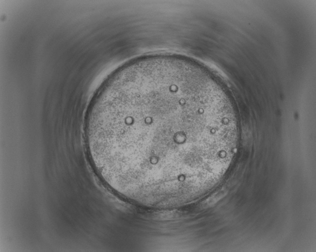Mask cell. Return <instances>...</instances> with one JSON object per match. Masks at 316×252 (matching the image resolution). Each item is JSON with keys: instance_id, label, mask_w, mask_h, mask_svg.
Returning <instances> with one entry per match:
<instances>
[{"instance_id": "1", "label": "cell", "mask_w": 316, "mask_h": 252, "mask_svg": "<svg viewBox=\"0 0 316 252\" xmlns=\"http://www.w3.org/2000/svg\"><path fill=\"white\" fill-rule=\"evenodd\" d=\"M234 130L230 114L206 84L166 65L114 74L92 102L86 124L92 162L104 176L161 197L198 184Z\"/></svg>"}]
</instances>
